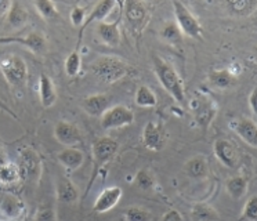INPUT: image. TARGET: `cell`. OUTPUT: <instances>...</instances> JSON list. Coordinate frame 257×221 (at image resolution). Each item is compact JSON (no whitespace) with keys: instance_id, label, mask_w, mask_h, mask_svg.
<instances>
[{"instance_id":"cell-17","label":"cell","mask_w":257,"mask_h":221,"mask_svg":"<svg viewBox=\"0 0 257 221\" xmlns=\"http://www.w3.org/2000/svg\"><path fill=\"white\" fill-rule=\"evenodd\" d=\"M84 112L93 118H100L112 106V99L108 94H91L83 101Z\"/></svg>"},{"instance_id":"cell-42","label":"cell","mask_w":257,"mask_h":221,"mask_svg":"<svg viewBox=\"0 0 257 221\" xmlns=\"http://www.w3.org/2000/svg\"><path fill=\"white\" fill-rule=\"evenodd\" d=\"M7 159H6V155H5V151L2 148V145H0V167L3 165H6Z\"/></svg>"},{"instance_id":"cell-45","label":"cell","mask_w":257,"mask_h":221,"mask_svg":"<svg viewBox=\"0 0 257 221\" xmlns=\"http://www.w3.org/2000/svg\"><path fill=\"white\" fill-rule=\"evenodd\" d=\"M254 25H256V27H257V22H256V24H254Z\"/></svg>"},{"instance_id":"cell-20","label":"cell","mask_w":257,"mask_h":221,"mask_svg":"<svg viewBox=\"0 0 257 221\" xmlns=\"http://www.w3.org/2000/svg\"><path fill=\"white\" fill-rule=\"evenodd\" d=\"M97 35L98 38L109 47H116L120 43V27L119 20L112 22L102 21L97 25Z\"/></svg>"},{"instance_id":"cell-36","label":"cell","mask_w":257,"mask_h":221,"mask_svg":"<svg viewBox=\"0 0 257 221\" xmlns=\"http://www.w3.org/2000/svg\"><path fill=\"white\" fill-rule=\"evenodd\" d=\"M34 221H57L56 207L50 203L40 204L35 213Z\"/></svg>"},{"instance_id":"cell-35","label":"cell","mask_w":257,"mask_h":221,"mask_svg":"<svg viewBox=\"0 0 257 221\" xmlns=\"http://www.w3.org/2000/svg\"><path fill=\"white\" fill-rule=\"evenodd\" d=\"M65 73H67L69 77L78 76L79 72L82 69V55L79 53L78 50H75L72 53H69V55L65 60Z\"/></svg>"},{"instance_id":"cell-26","label":"cell","mask_w":257,"mask_h":221,"mask_svg":"<svg viewBox=\"0 0 257 221\" xmlns=\"http://www.w3.org/2000/svg\"><path fill=\"white\" fill-rule=\"evenodd\" d=\"M247 188H249V181L247 178L243 176H235L231 177L225 182V189L231 198L234 200H239L246 195L247 192Z\"/></svg>"},{"instance_id":"cell-11","label":"cell","mask_w":257,"mask_h":221,"mask_svg":"<svg viewBox=\"0 0 257 221\" xmlns=\"http://www.w3.org/2000/svg\"><path fill=\"white\" fill-rule=\"evenodd\" d=\"M191 106L194 111L196 123L203 130H207V127L210 126L214 116L217 115V105L214 104L210 98H207L206 95H202V97L192 99Z\"/></svg>"},{"instance_id":"cell-5","label":"cell","mask_w":257,"mask_h":221,"mask_svg":"<svg viewBox=\"0 0 257 221\" xmlns=\"http://www.w3.org/2000/svg\"><path fill=\"white\" fill-rule=\"evenodd\" d=\"M117 148H119V144H117L115 138L104 136V137H100L95 140L94 144H93L94 169H93V173H91V182H93V180L95 178L101 167H104L108 162H111L113 159V156L117 152ZM91 182H90V185H91Z\"/></svg>"},{"instance_id":"cell-8","label":"cell","mask_w":257,"mask_h":221,"mask_svg":"<svg viewBox=\"0 0 257 221\" xmlns=\"http://www.w3.org/2000/svg\"><path fill=\"white\" fill-rule=\"evenodd\" d=\"M123 13H124V18L133 29V32L141 33L143 29L146 28L147 22L150 20V11L148 7L144 2L140 0H127L122 3Z\"/></svg>"},{"instance_id":"cell-6","label":"cell","mask_w":257,"mask_h":221,"mask_svg":"<svg viewBox=\"0 0 257 221\" xmlns=\"http://www.w3.org/2000/svg\"><path fill=\"white\" fill-rule=\"evenodd\" d=\"M18 166L21 169L24 180H31V181L38 182L42 177V169H43V162L40 155L34 148L20 149L18 154Z\"/></svg>"},{"instance_id":"cell-41","label":"cell","mask_w":257,"mask_h":221,"mask_svg":"<svg viewBox=\"0 0 257 221\" xmlns=\"http://www.w3.org/2000/svg\"><path fill=\"white\" fill-rule=\"evenodd\" d=\"M12 3L10 0H0V18L9 16V11L12 9Z\"/></svg>"},{"instance_id":"cell-24","label":"cell","mask_w":257,"mask_h":221,"mask_svg":"<svg viewBox=\"0 0 257 221\" xmlns=\"http://www.w3.org/2000/svg\"><path fill=\"white\" fill-rule=\"evenodd\" d=\"M184 171L191 180H195V181L206 178L207 173H209L207 159L202 155L192 156L184 163Z\"/></svg>"},{"instance_id":"cell-19","label":"cell","mask_w":257,"mask_h":221,"mask_svg":"<svg viewBox=\"0 0 257 221\" xmlns=\"http://www.w3.org/2000/svg\"><path fill=\"white\" fill-rule=\"evenodd\" d=\"M79 189L67 177H58L56 181V196L57 199L65 204H72L78 202Z\"/></svg>"},{"instance_id":"cell-25","label":"cell","mask_w":257,"mask_h":221,"mask_svg":"<svg viewBox=\"0 0 257 221\" xmlns=\"http://www.w3.org/2000/svg\"><path fill=\"white\" fill-rule=\"evenodd\" d=\"M209 83L213 87L220 88V90H225V88L232 87L236 82V75L232 73L229 69H216L209 73Z\"/></svg>"},{"instance_id":"cell-15","label":"cell","mask_w":257,"mask_h":221,"mask_svg":"<svg viewBox=\"0 0 257 221\" xmlns=\"http://www.w3.org/2000/svg\"><path fill=\"white\" fill-rule=\"evenodd\" d=\"M122 195V188L117 187V185H111V187L104 188L101 191L100 195L97 196V199H95L94 204H93V209L98 214L108 213V211H111L120 202Z\"/></svg>"},{"instance_id":"cell-34","label":"cell","mask_w":257,"mask_h":221,"mask_svg":"<svg viewBox=\"0 0 257 221\" xmlns=\"http://www.w3.org/2000/svg\"><path fill=\"white\" fill-rule=\"evenodd\" d=\"M123 220L124 221H154V215L148 209L140 206H132L123 211Z\"/></svg>"},{"instance_id":"cell-10","label":"cell","mask_w":257,"mask_h":221,"mask_svg":"<svg viewBox=\"0 0 257 221\" xmlns=\"http://www.w3.org/2000/svg\"><path fill=\"white\" fill-rule=\"evenodd\" d=\"M213 154L216 159L227 169H236L240 162V155L238 148L229 140L221 138L213 144Z\"/></svg>"},{"instance_id":"cell-3","label":"cell","mask_w":257,"mask_h":221,"mask_svg":"<svg viewBox=\"0 0 257 221\" xmlns=\"http://www.w3.org/2000/svg\"><path fill=\"white\" fill-rule=\"evenodd\" d=\"M0 71L9 84L14 87H23L28 79L27 62L16 54H9L0 60Z\"/></svg>"},{"instance_id":"cell-33","label":"cell","mask_w":257,"mask_h":221,"mask_svg":"<svg viewBox=\"0 0 257 221\" xmlns=\"http://www.w3.org/2000/svg\"><path fill=\"white\" fill-rule=\"evenodd\" d=\"M155 184H157L155 176L148 169H141L136 173L135 185L141 191H151L155 188Z\"/></svg>"},{"instance_id":"cell-9","label":"cell","mask_w":257,"mask_h":221,"mask_svg":"<svg viewBox=\"0 0 257 221\" xmlns=\"http://www.w3.org/2000/svg\"><path fill=\"white\" fill-rule=\"evenodd\" d=\"M141 140L147 149L159 152L166 145V130L162 123H158L155 121L147 122V125L143 129Z\"/></svg>"},{"instance_id":"cell-28","label":"cell","mask_w":257,"mask_h":221,"mask_svg":"<svg viewBox=\"0 0 257 221\" xmlns=\"http://www.w3.org/2000/svg\"><path fill=\"white\" fill-rule=\"evenodd\" d=\"M161 38L163 39V42H166L170 46L180 47L183 44L184 35L180 31L179 25L176 24V21H168L161 29Z\"/></svg>"},{"instance_id":"cell-30","label":"cell","mask_w":257,"mask_h":221,"mask_svg":"<svg viewBox=\"0 0 257 221\" xmlns=\"http://www.w3.org/2000/svg\"><path fill=\"white\" fill-rule=\"evenodd\" d=\"M135 101L140 108H154L158 104V97L148 86H140L136 91Z\"/></svg>"},{"instance_id":"cell-31","label":"cell","mask_w":257,"mask_h":221,"mask_svg":"<svg viewBox=\"0 0 257 221\" xmlns=\"http://www.w3.org/2000/svg\"><path fill=\"white\" fill-rule=\"evenodd\" d=\"M191 217L194 221H217L218 214L210 204L198 203L191 210Z\"/></svg>"},{"instance_id":"cell-43","label":"cell","mask_w":257,"mask_h":221,"mask_svg":"<svg viewBox=\"0 0 257 221\" xmlns=\"http://www.w3.org/2000/svg\"><path fill=\"white\" fill-rule=\"evenodd\" d=\"M0 106H2V108H3V109H5V111H7V112H9V114H12V115L14 116V118H16V115H14V114H13L12 111L9 109V106H6V105H5V104H3V102H2V101H0Z\"/></svg>"},{"instance_id":"cell-27","label":"cell","mask_w":257,"mask_h":221,"mask_svg":"<svg viewBox=\"0 0 257 221\" xmlns=\"http://www.w3.org/2000/svg\"><path fill=\"white\" fill-rule=\"evenodd\" d=\"M225 7L234 16L249 17L257 10V0H229Z\"/></svg>"},{"instance_id":"cell-37","label":"cell","mask_w":257,"mask_h":221,"mask_svg":"<svg viewBox=\"0 0 257 221\" xmlns=\"http://www.w3.org/2000/svg\"><path fill=\"white\" fill-rule=\"evenodd\" d=\"M242 218L247 221H257V195H253L246 200L242 210Z\"/></svg>"},{"instance_id":"cell-4","label":"cell","mask_w":257,"mask_h":221,"mask_svg":"<svg viewBox=\"0 0 257 221\" xmlns=\"http://www.w3.org/2000/svg\"><path fill=\"white\" fill-rule=\"evenodd\" d=\"M172 5H173L176 24L179 25L183 35L191 39H202L203 28H202L199 20L191 13L190 9L179 0H174Z\"/></svg>"},{"instance_id":"cell-18","label":"cell","mask_w":257,"mask_h":221,"mask_svg":"<svg viewBox=\"0 0 257 221\" xmlns=\"http://www.w3.org/2000/svg\"><path fill=\"white\" fill-rule=\"evenodd\" d=\"M229 126L247 145L257 148V125L251 119L239 118L231 122Z\"/></svg>"},{"instance_id":"cell-23","label":"cell","mask_w":257,"mask_h":221,"mask_svg":"<svg viewBox=\"0 0 257 221\" xmlns=\"http://www.w3.org/2000/svg\"><path fill=\"white\" fill-rule=\"evenodd\" d=\"M39 99L43 108H51L57 101L56 84L46 73H40L39 76Z\"/></svg>"},{"instance_id":"cell-1","label":"cell","mask_w":257,"mask_h":221,"mask_svg":"<svg viewBox=\"0 0 257 221\" xmlns=\"http://www.w3.org/2000/svg\"><path fill=\"white\" fill-rule=\"evenodd\" d=\"M152 65H154V72L157 75L158 80L161 83L166 91L173 97L179 104H185V90L183 79L180 77L179 72L174 69L169 62L154 54L152 57Z\"/></svg>"},{"instance_id":"cell-2","label":"cell","mask_w":257,"mask_h":221,"mask_svg":"<svg viewBox=\"0 0 257 221\" xmlns=\"http://www.w3.org/2000/svg\"><path fill=\"white\" fill-rule=\"evenodd\" d=\"M90 69L98 80L106 84H112V83L122 80L124 76H127L132 66L119 57L102 55L91 62Z\"/></svg>"},{"instance_id":"cell-12","label":"cell","mask_w":257,"mask_h":221,"mask_svg":"<svg viewBox=\"0 0 257 221\" xmlns=\"http://www.w3.org/2000/svg\"><path fill=\"white\" fill-rule=\"evenodd\" d=\"M2 44H23L24 47L31 50L34 54L42 55L45 54L47 50V40L42 32H31L27 36H7L0 38Z\"/></svg>"},{"instance_id":"cell-13","label":"cell","mask_w":257,"mask_h":221,"mask_svg":"<svg viewBox=\"0 0 257 221\" xmlns=\"http://www.w3.org/2000/svg\"><path fill=\"white\" fill-rule=\"evenodd\" d=\"M27 214V204L13 193L2 199L0 202V218L3 221H23Z\"/></svg>"},{"instance_id":"cell-14","label":"cell","mask_w":257,"mask_h":221,"mask_svg":"<svg viewBox=\"0 0 257 221\" xmlns=\"http://www.w3.org/2000/svg\"><path fill=\"white\" fill-rule=\"evenodd\" d=\"M23 181L24 176L17 163L7 162L0 167V191L13 193L21 187Z\"/></svg>"},{"instance_id":"cell-44","label":"cell","mask_w":257,"mask_h":221,"mask_svg":"<svg viewBox=\"0 0 257 221\" xmlns=\"http://www.w3.org/2000/svg\"><path fill=\"white\" fill-rule=\"evenodd\" d=\"M253 60H254V62L257 64V46L253 49Z\"/></svg>"},{"instance_id":"cell-40","label":"cell","mask_w":257,"mask_h":221,"mask_svg":"<svg viewBox=\"0 0 257 221\" xmlns=\"http://www.w3.org/2000/svg\"><path fill=\"white\" fill-rule=\"evenodd\" d=\"M249 106H250L253 115L257 118V84L253 87L251 93L249 94Z\"/></svg>"},{"instance_id":"cell-7","label":"cell","mask_w":257,"mask_h":221,"mask_svg":"<svg viewBox=\"0 0 257 221\" xmlns=\"http://www.w3.org/2000/svg\"><path fill=\"white\" fill-rule=\"evenodd\" d=\"M101 127L104 130H115L122 127L130 126L135 122V112L128 106L122 104L112 105L100 119Z\"/></svg>"},{"instance_id":"cell-39","label":"cell","mask_w":257,"mask_h":221,"mask_svg":"<svg viewBox=\"0 0 257 221\" xmlns=\"http://www.w3.org/2000/svg\"><path fill=\"white\" fill-rule=\"evenodd\" d=\"M161 221H184V218H183V215L179 210H169L163 214Z\"/></svg>"},{"instance_id":"cell-21","label":"cell","mask_w":257,"mask_h":221,"mask_svg":"<svg viewBox=\"0 0 257 221\" xmlns=\"http://www.w3.org/2000/svg\"><path fill=\"white\" fill-rule=\"evenodd\" d=\"M57 159L67 170L75 171L80 169L84 163V155L80 149L75 147H65L57 154Z\"/></svg>"},{"instance_id":"cell-38","label":"cell","mask_w":257,"mask_h":221,"mask_svg":"<svg viewBox=\"0 0 257 221\" xmlns=\"http://www.w3.org/2000/svg\"><path fill=\"white\" fill-rule=\"evenodd\" d=\"M69 18H71V22H72L73 27H83L84 21H86V13H84L83 7L75 6L71 10Z\"/></svg>"},{"instance_id":"cell-22","label":"cell","mask_w":257,"mask_h":221,"mask_svg":"<svg viewBox=\"0 0 257 221\" xmlns=\"http://www.w3.org/2000/svg\"><path fill=\"white\" fill-rule=\"evenodd\" d=\"M116 2H113V0H102L100 3H97L95 7L91 10V13L89 14V17H86V21H84L83 27L80 28V33H79V39L82 38V35H83L84 29H87V28L93 24V22H102L105 20L108 14L113 10V7L116 6Z\"/></svg>"},{"instance_id":"cell-16","label":"cell","mask_w":257,"mask_h":221,"mask_svg":"<svg viewBox=\"0 0 257 221\" xmlns=\"http://www.w3.org/2000/svg\"><path fill=\"white\" fill-rule=\"evenodd\" d=\"M54 137L64 147H75L76 144L82 143V132L76 125L71 122L58 121L54 126Z\"/></svg>"},{"instance_id":"cell-32","label":"cell","mask_w":257,"mask_h":221,"mask_svg":"<svg viewBox=\"0 0 257 221\" xmlns=\"http://www.w3.org/2000/svg\"><path fill=\"white\" fill-rule=\"evenodd\" d=\"M34 7L39 13V16L46 21H53L58 17V10L54 2L50 0H38L34 2Z\"/></svg>"},{"instance_id":"cell-29","label":"cell","mask_w":257,"mask_h":221,"mask_svg":"<svg viewBox=\"0 0 257 221\" xmlns=\"http://www.w3.org/2000/svg\"><path fill=\"white\" fill-rule=\"evenodd\" d=\"M28 11L24 7L23 3H20V2H13L12 9H10L9 16H7V21H9V24H10L13 28H21L28 22Z\"/></svg>"}]
</instances>
